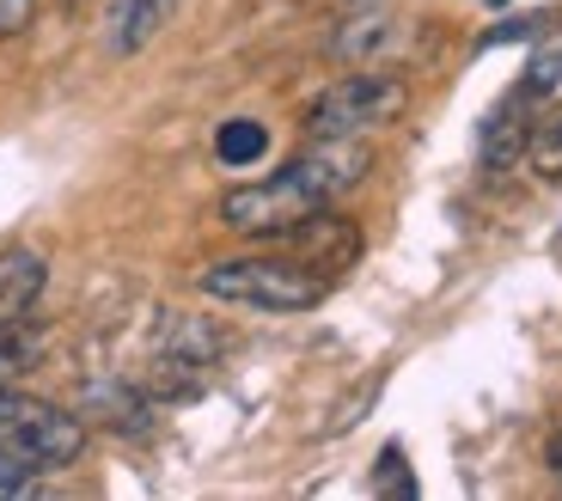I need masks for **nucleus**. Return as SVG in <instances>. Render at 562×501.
<instances>
[{"label": "nucleus", "mask_w": 562, "mask_h": 501, "mask_svg": "<svg viewBox=\"0 0 562 501\" xmlns=\"http://www.w3.org/2000/svg\"><path fill=\"white\" fill-rule=\"evenodd\" d=\"M490 7H502V0H490Z\"/></svg>", "instance_id": "obj_14"}, {"label": "nucleus", "mask_w": 562, "mask_h": 501, "mask_svg": "<svg viewBox=\"0 0 562 501\" xmlns=\"http://www.w3.org/2000/svg\"><path fill=\"white\" fill-rule=\"evenodd\" d=\"M171 7H178V0H111V19H104L111 56H140V49L166 31Z\"/></svg>", "instance_id": "obj_7"}, {"label": "nucleus", "mask_w": 562, "mask_h": 501, "mask_svg": "<svg viewBox=\"0 0 562 501\" xmlns=\"http://www.w3.org/2000/svg\"><path fill=\"white\" fill-rule=\"evenodd\" d=\"M43 281H49V264H43L37 250H25V245L0 250V331H13V324L31 319Z\"/></svg>", "instance_id": "obj_6"}, {"label": "nucleus", "mask_w": 562, "mask_h": 501, "mask_svg": "<svg viewBox=\"0 0 562 501\" xmlns=\"http://www.w3.org/2000/svg\"><path fill=\"white\" fill-rule=\"evenodd\" d=\"M196 288L226 307H257V312H312L330 281L312 264L294 257H221L196 276Z\"/></svg>", "instance_id": "obj_2"}, {"label": "nucleus", "mask_w": 562, "mask_h": 501, "mask_svg": "<svg viewBox=\"0 0 562 501\" xmlns=\"http://www.w3.org/2000/svg\"><path fill=\"white\" fill-rule=\"evenodd\" d=\"M214 154H221V166H257V159L269 154V129L251 123V116H233V123H221V135H214Z\"/></svg>", "instance_id": "obj_8"}, {"label": "nucleus", "mask_w": 562, "mask_h": 501, "mask_svg": "<svg viewBox=\"0 0 562 501\" xmlns=\"http://www.w3.org/2000/svg\"><path fill=\"white\" fill-rule=\"evenodd\" d=\"M409 104V86L385 68H355L337 86H324L306 111L312 135H373V129L397 123Z\"/></svg>", "instance_id": "obj_3"}, {"label": "nucleus", "mask_w": 562, "mask_h": 501, "mask_svg": "<svg viewBox=\"0 0 562 501\" xmlns=\"http://www.w3.org/2000/svg\"><path fill=\"white\" fill-rule=\"evenodd\" d=\"M550 465H557V471H562V434H557V441H550Z\"/></svg>", "instance_id": "obj_13"}, {"label": "nucleus", "mask_w": 562, "mask_h": 501, "mask_svg": "<svg viewBox=\"0 0 562 501\" xmlns=\"http://www.w3.org/2000/svg\"><path fill=\"white\" fill-rule=\"evenodd\" d=\"M43 465H31L25 453H13V446H0V501H13V496H37L43 489Z\"/></svg>", "instance_id": "obj_10"}, {"label": "nucleus", "mask_w": 562, "mask_h": 501, "mask_svg": "<svg viewBox=\"0 0 562 501\" xmlns=\"http://www.w3.org/2000/svg\"><path fill=\"white\" fill-rule=\"evenodd\" d=\"M526 154H532V171L562 178V111L544 116V123H532V135H526Z\"/></svg>", "instance_id": "obj_9"}, {"label": "nucleus", "mask_w": 562, "mask_h": 501, "mask_svg": "<svg viewBox=\"0 0 562 501\" xmlns=\"http://www.w3.org/2000/svg\"><path fill=\"white\" fill-rule=\"evenodd\" d=\"M557 80H562V37H544V43H538V56L526 62V86H520V92L526 98H544V92H557Z\"/></svg>", "instance_id": "obj_11"}, {"label": "nucleus", "mask_w": 562, "mask_h": 501, "mask_svg": "<svg viewBox=\"0 0 562 501\" xmlns=\"http://www.w3.org/2000/svg\"><path fill=\"white\" fill-rule=\"evenodd\" d=\"M0 391H7V386H0Z\"/></svg>", "instance_id": "obj_15"}, {"label": "nucleus", "mask_w": 562, "mask_h": 501, "mask_svg": "<svg viewBox=\"0 0 562 501\" xmlns=\"http://www.w3.org/2000/svg\"><path fill=\"white\" fill-rule=\"evenodd\" d=\"M31 19H37V0H0V37H19Z\"/></svg>", "instance_id": "obj_12"}, {"label": "nucleus", "mask_w": 562, "mask_h": 501, "mask_svg": "<svg viewBox=\"0 0 562 501\" xmlns=\"http://www.w3.org/2000/svg\"><path fill=\"white\" fill-rule=\"evenodd\" d=\"M373 154L361 135H312V147L300 159L276 171V178L239 183L221 196V226L245 238H294L312 214H324L342 190L367 178Z\"/></svg>", "instance_id": "obj_1"}, {"label": "nucleus", "mask_w": 562, "mask_h": 501, "mask_svg": "<svg viewBox=\"0 0 562 501\" xmlns=\"http://www.w3.org/2000/svg\"><path fill=\"white\" fill-rule=\"evenodd\" d=\"M0 446L25 453L43 471H61L86 453V422L68 410L43 404V398H19V391H0Z\"/></svg>", "instance_id": "obj_4"}, {"label": "nucleus", "mask_w": 562, "mask_h": 501, "mask_svg": "<svg viewBox=\"0 0 562 501\" xmlns=\"http://www.w3.org/2000/svg\"><path fill=\"white\" fill-rule=\"evenodd\" d=\"M404 43H409V19H397L392 7H361L337 25L330 56L349 62V68H385L392 56H404Z\"/></svg>", "instance_id": "obj_5"}]
</instances>
